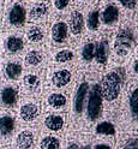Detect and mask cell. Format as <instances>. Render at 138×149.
I'll return each instance as SVG.
<instances>
[{
    "mask_svg": "<svg viewBox=\"0 0 138 149\" xmlns=\"http://www.w3.org/2000/svg\"><path fill=\"white\" fill-rule=\"evenodd\" d=\"M60 143H59V139L52 137V136H47L44 137L42 141H41V148L42 149H59Z\"/></svg>",
    "mask_w": 138,
    "mask_h": 149,
    "instance_id": "26",
    "label": "cell"
},
{
    "mask_svg": "<svg viewBox=\"0 0 138 149\" xmlns=\"http://www.w3.org/2000/svg\"><path fill=\"white\" fill-rule=\"evenodd\" d=\"M48 5L46 3H35L30 6L29 11L26 12V16L30 17V19L34 22H41L48 15Z\"/></svg>",
    "mask_w": 138,
    "mask_h": 149,
    "instance_id": "8",
    "label": "cell"
},
{
    "mask_svg": "<svg viewBox=\"0 0 138 149\" xmlns=\"http://www.w3.org/2000/svg\"><path fill=\"white\" fill-rule=\"evenodd\" d=\"M43 60V54L37 49H31L25 55V63L29 66H37Z\"/></svg>",
    "mask_w": 138,
    "mask_h": 149,
    "instance_id": "21",
    "label": "cell"
},
{
    "mask_svg": "<svg viewBox=\"0 0 138 149\" xmlns=\"http://www.w3.org/2000/svg\"><path fill=\"white\" fill-rule=\"evenodd\" d=\"M83 149H90V147H89V146H87V147H84Z\"/></svg>",
    "mask_w": 138,
    "mask_h": 149,
    "instance_id": "35",
    "label": "cell"
},
{
    "mask_svg": "<svg viewBox=\"0 0 138 149\" xmlns=\"http://www.w3.org/2000/svg\"><path fill=\"white\" fill-rule=\"evenodd\" d=\"M71 4V0H53V7L54 10L59 12V13H62L65 12L69 6Z\"/></svg>",
    "mask_w": 138,
    "mask_h": 149,
    "instance_id": "28",
    "label": "cell"
},
{
    "mask_svg": "<svg viewBox=\"0 0 138 149\" xmlns=\"http://www.w3.org/2000/svg\"><path fill=\"white\" fill-rule=\"evenodd\" d=\"M135 45V33L131 26L119 29L114 40V51L118 55H126Z\"/></svg>",
    "mask_w": 138,
    "mask_h": 149,
    "instance_id": "2",
    "label": "cell"
},
{
    "mask_svg": "<svg viewBox=\"0 0 138 149\" xmlns=\"http://www.w3.org/2000/svg\"><path fill=\"white\" fill-rule=\"evenodd\" d=\"M73 57H75V54H73V52L71 49H61L59 52L55 53L54 55V60L57 63H69L73 59Z\"/></svg>",
    "mask_w": 138,
    "mask_h": 149,
    "instance_id": "24",
    "label": "cell"
},
{
    "mask_svg": "<svg viewBox=\"0 0 138 149\" xmlns=\"http://www.w3.org/2000/svg\"><path fill=\"white\" fill-rule=\"evenodd\" d=\"M33 143H34V135L29 130H24V131H22L17 137V144L23 149L30 148L33 146Z\"/></svg>",
    "mask_w": 138,
    "mask_h": 149,
    "instance_id": "18",
    "label": "cell"
},
{
    "mask_svg": "<svg viewBox=\"0 0 138 149\" xmlns=\"http://www.w3.org/2000/svg\"><path fill=\"white\" fill-rule=\"evenodd\" d=\"M84 26H85V22H84L83 13L78 10L71 11L70 18H69V24H67L70 33L73 36H79L83 33V30H84Z\"/></svg>",
    "mask_w": 138,
    "mask_h": 149,
    "instance_id": "7",
    "label": "cell"
},
{
    "mask_svg": "<svg viewBox=\"0 0 138 149\" xmlns=\"http://www.w3.org/2000/svg\"><path fill=\"white\" fill-rule=\"evenodd\" d=\"M26 39L33 43H39L43 40L44 37V30L42 29V26L37 25V24H31L28 26L26 29Z\"/></svg>",
    "mask_w": 138,
    "mask_h": 149,
    "instance_id": "13",
    "label": "cell"
},
{
    "mask_svg": "<svg viewBox=\"0 0 138 149\" xmlns=\"http://www.w3.org/2000/svg\"><path fill=\"white\" fill-rule=\"evenodd\" d=\"M44 126L52 131H59L64 126V118L59 114H49L44 119Z\"/></svg>",
    "mask_w": 138,
    "mask_h": 149,
    "instance_id": "15",
    "label": "cell"
},
{
    "mask_svg": "<svg viewBox=\"0 0 138 149\" xmlns=\"http://www.w3.org/2000/svg\"><path fill=\"white\" fill-rule=\"evenodd\" d=\"M130 107H131V113H132L133 118H136L137 113H138V90L137 89H133V91L131 93Z\"/></svg>",
    "mask_w": 138,
    "mask_h": 149,
    "instance_id": "27",
    "label": "cell"
},
{
    "mask_svg": "<svg viewBox=\"0 0 138 149\" xmlns=\"http://www.w3.org/2000/svg\"><path fill=\"white\" fill-rule=\"evenodd\" d=\"M71 78H72L71 71H69L67 69H60L52 74V83L55 87L62 88V87H66L71 82Z\"/></svg>",
    "mask_w": 138,
    "mask_h": 149,
    "instance_id": "10",
    "label": "cell"
},
{
    "mask_svg": "<svg viewBox=\"0 0 138 149\" xmlns=\"http://www.w3.org/2000/svg\"><path fill=\"white\" fill-rule=\"evenodd\" d=\"M119 18H120V10L113 3L106 4L100 11V23H102L105 26H114L119 22Z\"/></svg>",
    "mask_w": 138,
    "mask_h": 149,
    "instance_id": "4",
    "label": "cell"
},
{
    "mask_svg": "<svg viewBox=\"0 0 138 149\" xmlns=\"http://www.w3.org/2000/svg\"><path fill=\"white\" fill-rule=\"evenodd\" d=\"M24 47V41L21 36H16L12 35L10 37H7L6 40V48L10 51L11 53H16V52H19L22 51Z\"/></svg>",
    "mask_w": 138,
    "mask_h": 149,
    "instance_id": "17",
    "label": "cell"
},
{
    "mask_svg": "<svg viewBox=\"0 0 138 149\" xmlns=\"http://www.w3.org/2000/svg\"><path fill=\"white\" fill-rule=\"evenodd\" d=\"M88 117L90 120H96L102 111V94L98 84H94L90 89V94L88 99Z\"/></svg>",
    "mask_w": 138,
    "mask_h": 149,
    "instance_id": "3",
    "label": "cell"
},
{
    "mask_svg": "<svg viewBox=\"0 0 138 149\" xmlns=\"http://www.w3.org/2000/svg\"><path fill=\"white\" fill-rule=\"evenodd\" d=\"M47 102H48V105L51 107L59 109V108H62V107L66 106L67 99L64 94H60V93H53V94H51L48 96Z\"/></svg>",
    "mask_w": 138,
    "mask_h": 149,
    "instance_id": "16",
    "label": "cell"
},
{
    "mask_svg": "<svg viewBox=\"0 0 138 149\" xmlns=\"http://www.w3.org/2000/svg\"><path fill=\"white\" fill-rule=\"evenodd\" d=\"M88 91H89V84L87 82H82L76 91L75 102H73L75 112L78 114L83 112V107H84V102H85V97L88 95Z\"/></svg>",
    "mask_w": 138,
    "mask_h": 149,
    "instance_id": "9",
    "label": "cell"
},
{
    "mask_svg": "<svg viewBox=\"0 0 138 149\" xmlns=\"http://www.w3.org/2000/svg\"><path fill=\"white\" fill-rule=\"evenodd\" d=\"M95 54V43L94 42H87L84 43L82 48V58L85 61H91L94 59Z\"/></svg>",
    "mask_w": 138,
    "mask_h": 149,
    "instance_id": "23",
    "label": "cell"
},
{
    "mask_svg": "<svg viewBox=\"0 0 138 149\" xmlns=\"http://www.w3.org/2000/svg\"><path fill=\"white\" fill-rule=\"evenodd\" d=\"M95 149H110V147L107 144H97L95 147Z\"/></svg>",
    "mask_w": 138,
    "mask_h": 149,
    "instance_id": "33",
    "label": "cell"
},
{
    "mask_svg": "<svg viewBox=\"0 0 138 149\" xmlns=\"http://www.w3.org/2000/svg\"><path fill=\"white\" fill-rule=\"evenodd\" d=\"M121 76L115 71L108 72L101 84V94L102 97H105L107 101H114L119 94H120L121 89Z\"/></svg>",
    "mask_w": 138,
    "mask_h": 149,
    "instance_id": "1",
    "label": "cell"
},
{
    "mask_svg": "<svg viewBox=\"0 0 138 149\" xmlns=\"http://www.w3.org/2000/svg\"><path fill=\"white\" fill-rule=\"evenodd\" d=\"M125 149H138V146H137V139H131L128 141L127 144L125 146Z\"/></svg>",
    "mask_w": 138,
    "mask_h": 149,
    "instance_id": "31",
    "label": "cell"
},
{
    "mask_svg": "<svg viewBox=\"0 0 138 149\" xmlns=\"http://www.w3.org/2000/svg\"><path fill=\"white\" fill-rule=\"evenodd\" d=\"M67 149H77V144L72 143V144H70V146H69V148H67Z\"/></svg>",
    "mask_w": 138,
    "mask_h": 149,
    "instance_id": "34",
    "label": "cell"
},
{
    "mask_svg": "<svg viewBox=\"0 0 138 149\" xmlns=\"http://www.w3.org/2000/svg\"><path fill=\"white\" fill-rule=\"evenodd\" d=\"M39 113H40L39 106L35 104H25L21 107V111H19L21 118L24 122H33V120L37 118Z\"/></svg>",
    "mask_w": 138,
    "mask_h": 149,
    "instance_id": "12",
    "label": "cell"
},
{
    "mask_svg": "<svg viewBox=\"0 0 138 149\" xmlns=\"http://www.w3.org/2000/svg\"><path fill=\"white\" fill-rule=\"evenodd\" d=\"M15 130V119L10 116H4L0 118V134L10 135Z\"/></svg>",
    "mask_w": 138,
    "mask_h": 149,
    "instance_id": "20",
    "label": "cell"
},
{
    "mask_svg": "<svg viewBox=\"0 0 138 149\" xmlns=\"http://www.w3.org/2000/svg\"><path fill=\"white\" fill-rule=\"evenodd\" d=\"M117 1L121 7H124L125 10H128V11L135 10L137 6V0H117Z\"/></svg>",
    "mask_w": 138,
    "mask_h": 149,
    "instance_id": "30",
    "label": "cell"
},
{
    "mask_svg": "<svg viewBox=\"0 0 138 149\" xmlns=\"http://www.w3.org/2000/svg\"><path fill=\"white\" fill-rule=\"evenodd\" d=\"M69 28L65 21H57L51 28V40L55 45H61L67 40Z\"/></svg>",
    "mask_w": 138,
    "mask_h": 149,
    "instance_id": "6",
    "label": "cell"
},
{
    "mask_svg": "<svg viewBox=\"0 0 138 149\" xmlns=\"http://www.w3.org/2000/svg\"><path fill=\"white\" fill-rule=\"evenodd\" d=\"M5 72H6V76L11 79H16L21 76L22 73V65L18 64V63H8L5 68Z\"/></svg>",
    "mask_w": 138,
    "mask_h": 149,
    "instance_id": "22",
    "label": "cell"
},
{
    "mask_svg": "<svg viewBox=\"0 0 138 149\" xmlns=\"http://www.w3.org/2000/svg\"><path fill=\"white\" fill-rule=\"evenodd\" d=\"M77 5H85V4H88L90 0H73Z\"/></svg>",
    "mask_w": 138,
    "mask_h": 149,
    "instance_id": "32",
    "label": "cell"
},
{
    "mask_svg": "<svg viewBox=\"0 0 138 149\" xmlns=\"http://www.w3.org/2000/svg\"><path fill=\"white\" fill-rule=\"evenodd\" d=\"M17 90L13 87H6L1 91V100L6 106H13L17 101Z\"/></svg>",
    "mask_w": 138,
    "mask_h": 149,
    "instance_id": "19",
    "label": "cell"
},
{
    "mask_svg": "<svg viewBox=\"0 0 138 149\" xmlns=\"http://www.w3.org/2000/svg\"><path fill=\"white\" fill-rule=\"evenodd\" d=\"M108 52H109V45L106 39L100 40L95 43V54L94 58L98 64H106L108 59Z\"/></svg>",
    "mask_w": 138,
    "mask_h": 149,
    "instance_id": "11",
    "label": "cell"
},
{
    "mask_svg": "<svg viewBox=\"0 0 138 149\" xmlns=\"http://www.w3.org/2000/svg\"><path fill=\"white\" fill-rule=\"evenodd\" d=\"M7 21L15 28L23 26L26 21V8L24 7V5H22L19 3L13 4L10 7V10H8Z\"/></svg>",
    "mask_w": 138,
    "mask_h": 149,
    "instance_id": "5",
    "label": "cell"
},
{
    "mask_svg": "<svg viewBox=\"0 0 138 149\" xmlns=\"http://www.w3.org/2000/svg\"><path fill=\"white\" fill-rule=\"evenodd\" d=\"M24 83L26 87L29 88H36L39 86V78L36 74H26V76L24 77Z\"/></svg>",
    "mask_w": 138,
    "mask_h": 149,
    "instance_id": "29",
    "label": "cell"
},
{
    "mask_svg": "<svg viewBox=\"0 0 138 149\" xmlns=\"http://www.w3.org/2000/svg\"><path fill=\"white\" fill-rule=\"evenodd\" d=\"M85 25L89 30H97L100 28V8L93 7L87 13V18L84 19Z\"/></svg>",
    "mask_w": 138,
    "mask_h": 149,
    "instance_id": "14",
    "label": "cell"
},
{
    "mask_svg": "<svg viewBox=\"0 0 138 149\" xmlns=\"http://www.w3.org/2000/svg\"><path fill=\"white\" fill-rule=\"evenodd\" d=\"M96 132L100 135H114L115 134V127L113 124H110L108 122H102L96 126Z\"/></svg>",
    "mask_w": 138,
    "mask_h": 149,
    "instance_id": "25",
    "label": "cell"
}]
</instances>
